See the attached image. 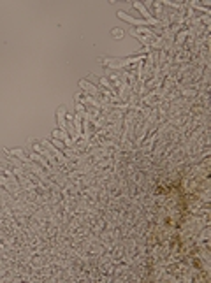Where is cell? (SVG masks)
Returning <instances> with one entry per match:
<instances>
[{
	"instance_id": "6da1fadb",
	"label": "cell",
	"mask_w": 211,
	"mask_h": 283,
	"mask_svg": "<svg viewBox=\"0 0 211 283\" xmlns=\"http://www.w3.org/2000/svg\"><path fill=\"white\" fill-rule=\"evenodd\" d=\"M134 5H136V7L139 9V11H141V12H142V14H144V16H150V14H148V11H146V9H144V7L141 5V4H134Z\"/></svg>"
}]
</instances>
